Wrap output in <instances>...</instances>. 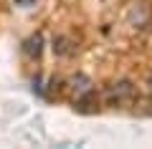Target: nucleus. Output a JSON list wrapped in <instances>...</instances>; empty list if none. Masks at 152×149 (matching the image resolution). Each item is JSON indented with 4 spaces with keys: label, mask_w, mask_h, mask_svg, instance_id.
<instances>
[{
    "label": "nucleus",
    "mask_w": 152,
    "mask_h": 149,
    "mask_svg": "<svg viewBox=\"0 0 152 149\" xmlns=\"http://www.w3.org/2000/svg\"><path fill=\"white\" fill-rule=\"evenodd\" d=\"M134 94H137V86H134V81H129V78H119V81H112V84L107 86V89L102 91V104L104 106H124V104H129L132 99H134Z\"/></svg>",
    "instance_id": "f257e3e1"
},
{
    "label": "nucleus",
    "mask_w": 152,
    "mask_h": 149,
    "mask_svg": "<svg viewBox=\"0 0 152 149\" xmlns=\"http://www.w3.org/2000/svg\"><path fill=\"white\" fill-rule=\"evenodd\" d=\"M66 91L71 94V99H74L79 106H86V104H91L94 99H96V89H94V81L89 78L86 73H74L69 76V81H66Z\"/></svg>",
    "instance_id": "f03ea898"
},
{
    "label": "nucleus",
    "mask_w": 152,
    "mask_h": 149,
    "mask_svg": "<svg viewBox=\"0 0 152 149\" xmlns=\"http://www.w3.org/2000/svg\"><path fill=\"white\" fill-rule=\"evenodd\" d=\"M23 53H26L28 58H41V53H43V36H41V33L31 36L23 43Z\"/></svg>",
    "instance_id": "7ed1b4c3"
},
{
    "label": "nucleus",
    "mask_w": 152,
    "mask_h": 149,
    "mask_svg": "<svg viewBox=\"0 0 152 149\" xmlns=\"http://www.w3.org/2000/svg\"><path fill=\"white\" fill-rule=\"evenodd\" d=\"M53 53L61 56V58H66V56H74V53H76L74 41H71V38H66V36H56V38H53Z\"/></svg>",
    "instance_id": "20e7f679"
},
{
    "label": "nucleus",
    "mask_w": 152,
    "mask_h": 149,
    "mask_svg": "<svg viewBox=\"0 0 152 149\" xmlns=\"http://www.w3.org/2000/svg\"><path fill=\"white\" fill-rule=\"evenodd\" d=\"M38 5H41V0H10V8L13 10H38Z\"/></svg>",
    "instance_id": "39448f33"
}]
</instances>
